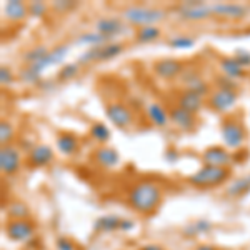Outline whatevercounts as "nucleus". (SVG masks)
<instances>
[{
  "label": "nucleus",
  "instance_id": "a211bd4d",
  "mask_svg": "<svg viewBox=\"0 0 250 250\" xmlns=\"http://www.w3.org/2000/svg\"><path fill=\"white\" fill-rule=\"evenodd\" d=\"M204 102H205V97L195 94V92H190V90H184L182 94L179 95V99H177V105L182 107L184 110L190 112L193 115L202 110Z\"/></svg>",
  "mask_w": 250,
  "mask_h": 250
},
{
  "label": "nucleus",
  "instance_id": "423d86ee",
  "mask_svg": "<svg viewBox=\"0 0 250 250\" xmlns=\"http://www.w3.org/2000/svg\"><path fill=\"white\" fill-rule=\"evenodd\" d=\"M237 104V92L229 90V88H217V90L210 92L208 95V107L212 110L219 112V114H225V112L232 110Z\"/></svg>",
  "mask_w": 250,
  "mask_h": 250
},
{
  "label": "nucleus",
  "instance_id": "49530a36",
  "mask_svg": "<svg viewBox=\"0 0 250 250\" xmlns=\"http://www.w3.org/2000/svg\"><path fill=\"white\" fill-rule=\"evenodd\" d=\"M140 250H165V249L159 244H148V245H144Z\"/></svg>",
  "mask_w": 250,
  "mask_h": 250
},
{
  "label": "nucleus",
  "instance_id": "4be33fe9",
  "mask_svg": "<svg viewBox=\"0 0 250 250\" xmlns=\"http://www.w3.org/2000/svg\"><path fill=\"white\" fill-rule=\"evenodd\" d=\"M147 117L155 127H165V125L170 124V117H168V110H165V107L162 104H157V102H152L148 104L147 108Z\"/></svg>",
  "mask_w": 250,
  "mask_h": 250
},
{
  "label": "nucleus",
  "instance_id": "9b49d317",
  "mask_svg": "<svg viewBox=\"0 0 250 250\" xmlns=\"http://www.w3.org/2000/svg\"><path fill=\"white\" fill-rule=\"evenodd\" d=\"M184 72V63L177 59H160L154 63V74L164 80H172Z\"/></svg>",
  "mask_w": 250,
  "mask_h": 250
},
{
  "label": "nucleus",
  "instance_id": "393cba45",
  "mask_svg": "<svg viewBox=\"0 0 250 250\" xmlns=\"http://www.w3.org/2000/svg\"><path fill=\"white\" fill-rule=\"evenodd\" d=\"M120 222H122L120 217L108 213V215H102L100 219L95 220L94 229L97 232H114V230H119L120 229Z\"/></svg>",
  "mask_w": 250,
  "mask_h": 250
},
{
  "label": "nucleus",
  "instance_id": "2eb2a0df",
  "mask_svg": "<svg viewBox=\"0 0 250 250\" xmlns=\"http://www.w3.org/2000/svg\"><path fill=\"white\" fill-rule=\"evenodd\" d=\"M29 165L30 167H47L48 164H52L54 160V150H52L50 145L39 144L29 152Z\"/></svg>",
  "mask_w": 250,
  "mask_h": 250
},
{
  "label": "nucleus",
  "instance_id": "58836bf2",
  "mask_svg": "<svg viewBox=\"0 0 250 250\" xmlns=\"http://www.w3.org/2000/svg\"><path fill=\"white\" fill-rule=\"evenodd\" d=\"M79 3L77 2H70V0H60V2H54L52 3V9L55 12H60V14H65V12H70L74 9H77Z\"/></svg>",
  "mask_w": 250,
  "mask_h": 250
},
{
  "label": "nucleus",
  "instance_id": "4c0bfd02",
  "mask_svg": "<svg viewBox=\"0 0 250 250\" xmlns=\"http://www.w3.org/2000/svg\"><path fill=\"white\" fill-rule=\"evenodd\" d=\"M47 12H48V5L45 2H40V0H37V2L29 3V15L30 17L42 19L47 15Z\"/></svg>",
  "mask_w": 250,
  "mask_h": 250
},
{
  "label": "nucleus",
  "instance_id": "0eeeda50",
  "mask_svg": "<svg viewBox=\"0 0 250 250\" xmlns=\"http://www.w3.org/2000/svg\"><path fill=\"white\" fill-rule=\"evenodd\" d=\"M105 115H107V119L119 128H127L134 122V114H132V110L125 105V104H120V102L108 104L105 107Z\"/></svg>",
  "mask_w": 250,
  "mask_h": 250
},
{
  "label": "nucleus",
  "instance_id": "4468645a",
  "mask_svg": "<svg viewBox=\"0 0 250 250\" xmlns=\"http://www.w3.org/2000/svg\"><path fill=\"white\" fill-rule=\"evenodd\" d=\"M168 117H170V124H173L179 130H182V132L192 130L197 124L195 115L187 110H184V108L179 105H173L168 108Z\"/></svg>",
  "mask_w": 250,
  "mask_h": 250
},
{
  "label": "nucleus",
  "instance_id": "6e6552de",
  "mask_svg": "<svg viewBox=\"0 0 250 250\" xmlns=\"http://www.w3.org/2000/svg\"><path fill=\"white\" fill-rule=\"evenodd\" d=\"M212 15L222 19H230V20H240L247 17L249 7L244 3H235V2H217L210 5Z\"/></svg>",
  "mask_w": 250,
  "mask_h": 250
},
{
  "label": "nucleus",
  "instance_id": "412c9836",
  "mask_svg": "<svg viewBox=\"0 0 250 250\" xmlns=\"http://www.w3.org/2000/svg\"><path fill=\"white\" fill-rule=\"evenodd\" d=\"M219 67H220V70L224 72L225 77L233 80V82H235V80H240L245 75V68L242 67L233 57H222L219 60Z\"/></svg>",
  "mask_w": 250,
  "mask_h": 250
},
{
  "label": "nucleus",
  "instance_id": "f257e3e1",
  "mask_svg": "<svg viewBox=\"0 0 250 250\" xmlns=\"http://www.w3.org/2000/svg\"><path fill=\"white\" fill-rule=\"evenodd\" d=\"M162 202V188L155 182H137L128 192V205L139 213L154 212Z\"/></svg>",
  "mask_w": 250,
  "mask_h": 250
},
{
  "label": "nucleus",
  "instance_id": "f3484780",
  "mask_svg": "<svg viewBox=\"0 0 250 250\" xmlns=\"http://www.w3.org/2000/svg\"><path fill=\"white\" fill-rule=\"evenodd\" d=\"M68 50H70V43H60V45H55L54 48H50L48 55L42 60V62L35 63V67H37L39 70L43 74V72H45L48 67L59 65V63H62L63 59L67 57Z\"/></svg>",
  "mask_w": 250,
  "mask_h": 250
},
{
  "label": "nucleus",
  "instance_id": "473e14b6",
  "mask_svg": "<svg viewBox=\"0 0 250 250\" xmlns=\"http://www.w3.org/2000/svg\"><path fill=\"white\" fill-rule=\"evenodd\" d=\"M42 72L39 70L35 65H25L20 70V79L25 83H40V79H42Z\"/></svg>",
  "mask_w": 250,
  "mask_h": 250
},
{
  "label": "nucleus",
  "instance_id": "dca6fc26",
  "mask_svg": "<svg viewBox=\"0 0 250 250\" xmlns=\"http://www.w3.org/2000/svg\"><path fill=\"white\" fill-rule=\"evenodd\" d=\"M94 162L104 168H114L120 162V155L114 147H107V145H99L94 152Z\"/></svg>",
  "mask_w": 250,
  "mask_h": 250
},
{
  "label": "nucleus",
  "instance_id": "7c9ffc66",
  "mask_svg": "<svg viewBox=\"0 0 250 250\" xmlns=\"http://www.w3.org/2000/svg\"><path fill=\"white\" fill-rule=\"evenodd\" d=\"M90 137L95 140V142H99V144H105L110 140V130H108V127L105 124H102V122H95V124H92V127H90Z\"/></svg>",
  "mask_w": 250,
  "mask_h": 250
},
{
  "label": "nucleus",
  "instance_id": "de8ad7c7",
  "mask_svg": "<svg viewBox=\"0 0 250 250\" xmlns=\"http://www.w3.org/2000/svg\"><path fill=\"white\" fill-rule=\"evenodd\" d=\"M195 250H217V249L208 244H202V245H199V247H195Z\"/></svg>",
  "mask_w": 250,
  "mask_h": 250
},
{
  "label": "nucleus",
  "instance_id": "79ce46f5",
  "mask_svg": "<svg viewBox=\"0 0 250 250\" xmlns=\"http://www.w3.org/2000/svg\"><path fill=\"white\" fill-rule=\"evenodd\" d=\"M55 247H57V250H75L74 242L65 239V237H59V239L55 240Z\"/></svg>",
  "mask_w": 250,
  "mask_h": 250
},
{
  "label": "nucleus",
  "instance_id": "aec40b11",
  "mask_svg": "<svg viewBox=\"0 0 250 250\" xmlns=\"http://www.w3.org/2000/svg\"><path fill=\"white\" fill-rule=\"evenodd\" d=\"M55 145H57L59 152L65 157L75 155L79 150V139L74 134H68V132H62L55 139Z\"/></svg>",
  "mask_w": 250,
  "mask_h": 250
},
{
  "label": "nucleus",
  "instance_id": "72a5a7b5",
  "mask_svg": "<svg viewBox=\"0 0 250 250\" xmlns=\"http://www.w3.org/2000/svg\"><path fill=\"white\" fill-rule=\"evenodd\" d=\"M14 135L15 130L10 120H0V144H2V147L10 145V142L14 140Z\"/></svg>",
  "mask_w": 250,
  "mask_h": 250
},
{
  "label": "nucleus",
  "instance_id": "a19ab883",
  "mask_svg": "<svg viewBox=\"0 0 250 250\" xmlns=\"http://www.w3.org/2000/svg\"><path fill=\"white\" fill-rule=\"evenodd\" d=\"M14 82V74H12V68L10 67H0V83L3 87L5 85H10Z\"/></svg>",
  "mask_w": 250,
  "mask_h": 250
},
{
  "label": "nucleus",
  "instance_id": "20e7f679",
  "mask_svg": "<svg viewBox=\"0 0 250 250\" xmlns=\"http://www.w3.org/2000/svg\"><path fill=\"white\" fill-rule=\"evenodd\" d=\"M220 134H222V140H224L225 147L229 148H240L245 142V128L237 119H224V122L220 125Z\"/></svg>",
  "mask_w": 250,
  "mask_h": 250
},
{
  "label": "nucleus",
  "instance_id": "37998d69",
  "mask_svg": "<svg viewBox=\"0 0 250 250\" xmlns=\"http://www.w3.org/2000/svg\"><path fill=\"white\" fill-rule=\"evenodd\" d=\"M237 83L233 80L224 77V79H217V88H229V90H235Z\"/></svg>",
  "mask_w": 250,
  "mask_h": 250
},
{
  "label": "nucleus",
  "instance_id": "5701e85b",
  "mask_svg": "<svg viewBox=\"0 0 250 250\" xmlns=\"http://www.w3.org/2000/svg\"><path fill=\"white\" fill-rule=\"evenodd\" d=\"M108 42H114V40H108L102 34H99V32H85V34L79 35L77 40H75V45H88V48H92L102 47Z\"/></svg>",
  "mask_w": 250,
  "mask_h": 250
},
{
  "label": "nucleus",
  "instance_id": "f8f14e48",
  "mask_svg": "<svg viewBox=\"0 0 250 250\" xmlns=\"http://www.w3.org/2000/svg\"><path fill=\"white\" fill-rule=\"evenodd\" d=\"M5 233L14 242L29 240L34 235V224L29 220H9L5 225Z\"/></svg>",
  "mask_w": 250,
  "mask_h": 250
},
{
  "label": "nucleus",
  "instance_id": "2f4dec72",
  "mask_svg": "<svg viewBox=\"0 0 250 250\" xmlns=\"http://www.w3.org/2000/svg\"><path fill=\"white\" fill-rule=\"evenodd\" d=\"M212 224L208 220L205 219H199L195 220L192 225H188V227L184 229V233L185 235H190V237H195V235H200V233H207L208 230H210Z\"/></svg>",
  "mask_w": 250,
  "mask_h": 250
},
{
  "label": "nucleus",
  "instance_id": "c756f323",
  "mask_svg": "<svg viewBox=\"0 0 250 250\" xmlns=\"http://www.w3.org/2000/svg\"><path fill=\"white\" fill-rule=\"evenodd\" d=\"M122 52H124V45L120 42H108L105 45L100 47V62L119 57Z\"/></svg>",
  "mask_w": 250,
  "mask_h": 250
},
{
  "label": "nucleus",
  "instance_id": "7ed1b4c3",
  "mask_svg": "<svg viewBox=\"0 0 250 250\" xmlns=\"http://www.w3.org/2000/svg\"><path fill=\"white\" fill-rule=\"evenodd\" d=\"M230 175V170L225 167H212V165H204L197 172L187 177V182L193 185V187H215V185H222Z\"/></svg>",
  "mask_w": 250,
  "mask_h": 250
},
{
  "label": "nucleus",
  "instance_id": "ddd939ff",
  "mask_svg": "<svg viewBox=\"0 0 250 250\" xmlns=\"http://www.w3.org/2000/svg\"><path fill=\"white\" fill-rule=\"evenodd\" d=\"M95 32L102 34L108 40H114L115 37L127 32V27L124 25L117 17H102L95 22Z\"/></svg>",
  "mask_w": 250,
  "mask_h": 250
},
{
  "label": "nucleus",
  "instance_id": "f704fd0d",
  "mask_svg": "<svg viewBox=\"0 0 250 250\" xmlns=\"http://www.w3.org/2000/svg\"><path fill=\"white\" fill-rule=\"evenodd\" d=\"M94 62H100V47L87 48V50L82 52L77 59L79 65H90V63H94Z\"/></svg>",
  "mask_w": 250,
  "mask_h": 250
},
{
  "label": "nucleus",
  "instance_id": "a18cd8bd",
  "mask_svg": "<svg viewBox=\"0 0 250 250\" xmlns=\"http://www.w3.org/2000/svg\"><path fill=\"white\" fill-rule=\"evenodd\" d=\"M134 229V222L132 220H124L122 219V222H120V229L119 230H132Z\"/></svg>",
  "mask_w": 250,
  "mask_h": 250
},
{
  "label": "nucleus",
  "instance_id": "c9c22d12",
  "mask_svg": "<svg viewBox=\"0 0 250 250\" xmlns=\"http://www.w3.org/2000/svg\"><path fill=\"white\" fill-rule=\"evenodd\" d=\"M79 72H80V65L77 62H75V63H65V65L59 70L57 79L60 80V82H68V80L77 77Z\"/></svg>",
  "mask_w": 250,
  "mask_h": 250
},
{
  "label": "nucleus",
  "instance_id": "bb28decb",
  "mask_svg": "<svg viewBox=\"0 0 250 250\" xmlns=\"http://www.w3.org/2000/svg\"><path fill=\"white\" fill-rule=\"evenodd\" d=\"M48 52L50 50H48L45 45H35L22 55V60L25 65H35V63L42 62V60L47 57Z\"/></svg>",
  "mask_w": 250,
  "mask_h": 250
},
{
  "label": "nucleus",
  "instance_id": "a878e982",
  "mask_svg": "<svg viewBox=\"0 0 250 250\" xmlns=\"http://www.w3.org/2000/svg\"><path fill=\"white\" fill-rule=\"evenodd\" d=\"M185 80V90H190V92H195V94H199V95H210V92H208V85H207V82L202 79V77H199V75L193 72V74L188 75L187 79H184Z\"/></svg>",
  "mask_w": 250,
  "mask_h": 250
},
{
  "label": "nucleus",
  "instance_id": "6ab92c4d",
  "mask_svg": "<svg viewBox=\"0 0 250 250\" xmlns=\"http://www.w3.org/2000/svg\"><path fill=\"white\" fill-rule=\"evenodd\" d=\"M3 15L10 22H22L29 15V5H25L20 0H9L3 5Z\"/></svg>",
  "mask_w": 250,
  "mask_h": 250
},
{
  "label": "nucleus",
  "instance_id": "cd10ccee",
  "mask_svg": "<svg viewBox=\"0 0 250 250\" xmlns=\"http://www.w3.org/2000/svg\"><path fill=\"white\" fill-rule=\"evenodd\" d=\"M162 32L157 25H148V27H140L137 29V34H135V39L137 42L140 43H150V42H155L157 39H160Z\"/></svg>",
  "mask_w": 250,
  "mask_h": 250
},
{
  "label": "nucleus",
  "instance_id": "1a4fd4ad",
  "mask_svg": "<svg viewBox=\"0 0 250 250\" xmlns=\"http://www.w3.org/2000/svg\"><path fill=\"white\" fill-rule=\"evenodd\" d=\"M20 164H22V157L20 152L14 145H5L0 148V170L5 175H14L19 172Z\"/></svg>",
  "mask_w": 250,
  "mask_h": 250
},
{
  "label": "nucleus",
  "instance_id": "c03bdc74",
  "mask_svg": "<svg viewBox=\"0 0 250 250\" xmlns=\"http://www.w3.org/2000/svg\"><path fill=\"white\" fill-rule=\"evenodd\" d=\"M165 160L167 162H170V164H175L177 160H179V152H177V148H173V147H168L167 150H165Z\"/></svg>",
  "mask_w": 250,
  "mask_h": 250
},
{
  "label": "nucleus",
  "instance_id": "ea45409f",
  "mask_svg": "<svg viewBox=\"0 0 250 250\" xmlns=\"http://www.w3.org/2000/svg\"><path fill=\"white\" fill-rule=\"evenodd\" d=\"M233 59H235L244 68L250 67V52L245 50V48H239V50L233 54Z\"/></svg>",
  "mask_w": 250,
  "mask_h": 250
},
{
  "label": "nucleus",
  "instance_id": "c85d7f7f",
  "mask_svg": "<svg viewBox=\"0 0 250 250\" xmlns=\"http://www.w3.org/2000/svg\"><path fill=\"white\" fill-rule=\"evenodd\" d=\"M7 213H9L10 220H27V217L30 215V210L23 202H10V205L7 207Z\"/></svg>",
  "mask_w": 250,
  "mask_h": 250
},
{
  "label": "nucleus",
  "instance_id": "f03ea898",
  "mask_svg": "<svg viewBox=\"0 0 250 250\" xmlns=\"http://www.w3.org/2000/svg\"><path fill=\"white\" fill-rule=\"evenodd\" d=\"M124 19L127 20L130 25L135 27H148L157 25L159 22L167 17V12L157 7H145V5H130L124 10Z\"/></svg>",
  "mask_w": 250,
  "mask_h": 250
},
{
  "label": "nucleus",
  "instance_id": "e433bc0d",
  "mask_svg": "<svg viewBox=\"0 0 250 250\" xmlns=\"http://www.w3.org/2000/svg\"><path fill=\"white\" fill-rule=\"evenodd\" d=\"M168 47L175 48V50H188V48L195 47V39L187 37V35H179L168 40Z\"/></svg>",
  "mask_w": 250,
  "mask_h": 250
},
{
  "label": "nucleus",
  "instance_id": "9d476101",
  "mask_svg": "<svg viewBox=\"0 0 250 250\" xmlns=\"http://www.w3.org/2000/svg\"><path fill=\"white\" fill-rule=\"evenodd\" d=\"M202 162H204V165L229 168V165L233 162V159H232V154L227 150V148L220 147V145H213V147H208L204 150Z\"/></svg>",
  "mask_w": 250,
  "mask_h": 250
},
{
  "label": "nucleus",
  "instance_id": "b1692460",
  "mask_svg": "<svg viewBox=\"0 0 250 250\" xmlns=\"http://www.w3.org/2000/svg\"><path fill=\"white\" fill-rule=\"evenodd\" d=\"M249 192H250V173L235 179L227 188V195L230 197V199H239V197L245 195V193H249Z\"/></svg>",
  "mask_w": 250,
  "mask_h": 250
},
{
  "label": "nucleus",
  "instance_id": "39448f33",
  "mask_svg": "<svg viewBox=\"0 0 250 250\" xmlns=\"http://www.w3.org/2000/svg\"><path fill=\"white\" fill-rule=\"evenodd\" d=\"M177 14L182 20H187V22H200V20H207L212 15V9L208 3L202 2V0H185L179 5L177 9Z\"/></svg>",
  "mask_w": 250,
  "mask_h": 250
}]
</instances>
